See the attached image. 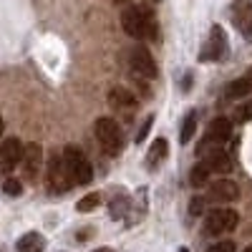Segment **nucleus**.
Returning a JSON list of instances; mask_svg holds the SVG:
<instances>
[{
    "label": "nucleus",
    "mask_w": 252,
    "mask_h": 252,
    "mask_svg": "<svg viewBox=\"0 0 252 252\" xmlns=\"http://www.w3.org/2000/svg\"><path fill=\"white\" fill-rule=\"evenodd\" d=\"M166 152H169V146H166V139H164V136L154 139V144H152L149 154H146V161H149V166H152V169H157V166H159V164L166 159Z\"/></svg>",
    "instance_id": "obj_16"
},
{
    "label": "nucleus",
    "mask_w": 252,
    "mask_h": 252,
    "mask_svg": "<svg viewBox=\"0 0 252 252\" xmlns=\"http://www.w3.org/2000/svg\"><path fill=\"white\" fill-rule=\"evenodd\" d=\"M245 252H252V247H247V250H245Z\"/></svg>",
    "instance_id": "obj_31"
},
{
    "label": "nucleus",
    "mask_w": 252,
    "mask_h": 252,
    "mask_svg": "<svg viewBox=\"0 0 252 252\" xmlns=\"http://www.w3.org/2000/svg\"><path fill=\"white\" fill-rule=\"evenodd\" d=\"M94 252H114V250H109V247H98V250H94Z\"/></svg>",
    "instance_id": "obj_26"
},
{
    "label": "nucleus",
    "mask_w": 252,
    "mask_h": 252,
    "mask_svg": "<svg viewBox=\"0 0 252 252\" xmlns=\"http://www.w3.org/2000/svg\"><path fill=\"white\" fill-rule=\"evenodd\" d=\"M129 66H131V71H134L139 78H154V76H157V66H154V61H152V53L146 51V48H141V46L131 51Z\"/></svg>",
    "instance_id": "obj_11"
},
{
    "label": "nucleus",
    "mask_w": 252,
    "mask_h": 252,
    "mask_svg": "<svg viewBox=\"0 0 252 252\" xmlns=\"http://www.w3.org/2000/svg\"><path fill=\"white\" fill-rule=\"evenodd\" d=\"M227 53V38H224V31L220 26H215L212 31H209V38H207V43L199 53V61L204 63H212V61H222Z\"/></svg>",
    "instance_id": "obj_6"
},
{
    "label": "nucleus",
    "mask_w": 252,
    "mask_h": 252,
    "mask_svg": "<svg viewBox=\"0 0 252 252\" xmlns=\"http://www.w3.org/2000/svg\"><path fill=\"white\" fill-rule=\"evenodd\" d=\"M250 91H252V83H250L247 78H237V81H232V83L224 89V98H227V101H232V98L237 101V98H245Z\"/></svg>",
    "instance_id": "obj_17"
},
{
    "label": "nucleus",
    "mask_w": 252,
    "mask_h": 252,
    "mask_svg": "<svg viewBox=\"0 0 252 252\" xmlns=\"http://www.w3.org/2000/svg\"><path fill=\"white\" fill-rule=\"evenodd\" d=\"M152 121H154L152 116H149V119H146V121H144V126H141V131L136 134V141H144V136H146V131H149V126H152Z\"/></svg>",
    "instance_id": "obj_25"
},
{
    "label": "nucleus",
    "mask_w": 252,
    "mask_h": 252,
    "mask_svg": "<svg viewBox=\"0 0 252 252\" xmlns=\"http://www.w3.org/2000/svg\"><path fill=\"white\" fill-rule=\"evenodd\" d=\"M240 224V215L237 209L229 207H215L212 212L204 215V232L207 235H227Z\"/></svg>",
    "instance_id": "obj_4"
},
{
    "label": "nucleus",
    "mask_w": 252,
    "mask_h": 252,
    "mask_svg": "<svg viewBox=\"0 0 252 252\" xmlns=\"http://www.w3.org/2000/svg\"><path fill=\"white\" fill-rule=\"evenodd\" d=\"M121 28L131 38H154L157 20L146 5H129L121 13Z\"/></svg>",
    "instance_id": "obj_1"
},
{
    "label": "nucleus",
    "mask_w": 252,
    "mask_h": 252,
    "mask_svg": "<svg viewBox=\"0 0 252 252\" xmlns=\"http://www.w3.org/2000/svg\"><path fill=\"white\" fill-rule=\"evenodd\" d=\"M232 121H235V124H247V121H252V101L240 103V106L235 109V114H232Z\"/></svg>",
    "instance_id": "obj_20"
},
{
    "label": "nucleus",
    "mask_w": 252,
    "mask_h": 252,
    "mask_svg": "<svg viewBox=\"0 0 252 252\" xmlns=\"http://www.w3.org/2000/svg\"><path fill=\"white\" fill-rule=\"evenodd\" d=\"M98 204H101V194L98 192H91V194H86L76 204V209H78V212H91V209H96Z\"/></svg>",
    "instance_id": "obj_21"
},
{
    "label": "nucleus",
    "mask_w": 252,
    "mask_h": 252,
    "mask_svg": "<svg viewBox=\"0 0 252 252\" xmlns=\"http://www.w3.org/2000/svg\"><path fill=\"white\" fill-rule=\"evenodd\" d=\"M179 252H189V250H184V247H182V250H179Z\"/></svg>",
    "instance_id": "obj_30"
},
{
    "label": "nucleus",
    "mask_w": 252,
    "mask_h": 252,
    "mask_svg": "<svg viewBox=\"0 0 252 252\" xmlns=\"http://www.w3.org/2000/svg\"><path fill=\"white\" fill-rule=\"evenodd\" d=\"M3 192H5V194H13V197H18L20 192H23V184H20L18 179H13V177H8V179L3 182Z\"/></svg>",
    "instance_id": "obj_22"
},
{
    "label": "nucleus",
    "mask_w": 252,
    "mask_h": 252,
    "mask_svg": "<svg viewBox=\"0 0 252 252\" xmlns=\"http://www.w3.org/2000/svg\"><path fill=\"white\" fill-rule=\"evenodd\" d=\"M43 247H46V240L38 232H26L18 240V252H43Z\"/></svg>",
    "instance_id": "obj_15"
},
{
    "label": "nucleus",
    "mask_w": 252,
    "mask_h": 252,
    "mask_svg": "<svg viewBox=\"0 0 252 252\" xmlns=\"http://www.w3.org/2000/svg\"><path fill=\"white\" fill-rule=\"evenodd\" d=\"M209 177H212V174H209V169H207L202 161L194 166L192 172H189V182H192V187H204L209 182Z\"/></svg>",
    "instance_id": "obj_19"
},
{
    "label": "nucleus",
    "mask_w": 252,
    "mask_h": 252,
    "mask_svg": "<svg viewBox=\"0 0 252 252\" xmlns=\"http://www.w3.org/2000/svg\"><path fill=\"white\" fill-rule=\"evenodd\" d=\"M204 202H207V197H194L192 204H189V212H192V215H202L204 212Z\"/></svg>",
    "instance_id": "obj_24"
},
{
    "label": "nucleus",
    "mask_w": 252,
    "mask_h": 252,
    "mask_svg": "<svg viewBox=\"0 0 252 252\" xmlns=\"http://www.w3.org/2000/svg\"><path fill=\"white\" fill-rule=\"evenodd\" d=\"M61 159H63V166H66V172H68L73 184H89L91 182L94 169H91L86 154H83L78 146H66L63 154H61Z\"/></svg>",
    "instance_id": "obj_2"
},
{
    "label": "nucleus",
    "mask_w": 252,
    "mask_h": 252,
    "mask_svg": "<svg viewBox=\"0 0 252 252\" xmlns=\"http://www.w3.org/2000/svg\"><path fill=\"white\" fill-rule=\"evenodd\" d=\"M20 157H23V144L20 139L10 136L0 144V174L13 172L15 166H20Z\"/></svg>",
    "instance_id": "obj_7"
},
{
    "label": "nucleus",
    "mask_w": 252,
    "mask_h": 252,
    "mask_svg": "<svg viewBox=\"0 0 252 252\" xmlns=\"http://www.w3.org/2000/svg\"><path fill=\"white\" fill-rule=\"evenodd\" d=\"M109 103L116 106V109H121V111H129V109H136V96L124 86H114L109 91Z\"/></svg>",
    "instance_id": "obj_14"
},
{
    "label": "nucleus",
    "mask_w": 252,
    "mask_h": 252,
    "mask_svg": "<svg viewBox=\"0 0 252 252\" xmlns=\"http://www.w3.org/2000/svg\"><path fill=\"white\" fill-rule=\"evenodd\" d=\"M3 129H5V124H3V119H0V136H3Z\"/></svg>",
    "instance_id": "obj_28"
},
{
    "label": "nucleus",
    "mask_w": 252,
    "mask_h": 252,
    "mask_svg": "<svg viewBox=\"0 0 252 252\" xmlns=\"http://www.w3.org/2000/svg\"><path fill=\"white\" fill-rule=\"evenodd\" d=\"M207 252H235V242L232 240H220V242H215L212 247H209Z\"/></svg>",
    "instance_id": "obj_23"
},
{
    "label": "nucleus",
    "mask_w": 252,
    "mask_h": 252,
    "mask_svg": "<svg viewBox=\"0 0 252 252\" xmlns=\"http://www.w3.org/2000/svg\"><path fill=\"white\" fill-rule=\"evenodd\" d=\"M194 131H197V114L192 111V114H187V119H184L179 141H182V144H189V141H192V136H194Z\"/></svg>",
    "instance_id": "obj_18"
},
{
    "label": "nucleus",
    "mask_w": 252,
    "mask_h": 252,
    "mask_svg": "<svg viewBox=\"0 0 252 252\" xmlns=\"http://www.w3.org/2000/svg\"><path fill=\"white\" fill-rule=\"evenodd\" d=\"M237 197H240V187L232 179H217L207 189V202L227 204V202H237Z\"/></svg>",
    "instance_id": "obj_8"
},
{
    "label": "nucleus",
    "mask_w": 252,
    "mask_h": 252,
    "mask_svg": "<svg viewBox=\"0 0 252 252\" xmlns=\"http://www.w3.org/2000/svg\"><path fill=\"white\" fill-rule=\"evenodd\" d=\"M245 78H247V81H250V83H252V68H250V71H247V76H245Z\"/></svg>",
    "instance_id": "obj_27"
},
{
    "label": "nucleus",
    "mask_w": 252,
    "mask_h": 252,
    "mask_svg": "<svg viewBox=\"0 0 252 252\" xmlns=\"http://www.w3.org/2000/svg\"><path fill=\"white\" fill-rule=\"evenodd\" d=\"M40 164H43V149L38 144H28L23 146V157H20V166H23V174L28 179L38 177L40 172Z\"/></svg>",
    "instance_id": "obj_13"
},
{
    "label": "nucleus",
    "mask_w": 252,
    "mask_h": 252,
    "mask_svg": "<svg viewBox=\"0 0 252 252\" xmlns=\"http://www.w3.org/2000/svg\"><path fill=\"white\" fill-rule=\"evenodd\" d=\"M114 3H126V0H114Z\"/></svg>",
    "instance_id": "obj_29"
},
{
    "label": "nucleus",
    "mask_w": 252,
    "mask_h": 252,
    "mask_svg": "<svg viewBox=\"0 0 252 252\" xmlns=\"http://www.w3.org/2000/svg\"><path fill=\"white\" fill-rule=\"evenodd\" d=\"M48 182H51V189H53V192H58V194L73 187V182H71V177L66 172V166H63V159L61 157H53L51 164H48Z\"/></svg>",
    "instance_id": "obj_12"
},
{
    "label": "nucleus",
    "mask_w": 252,
    "mask_h": 252,
    "mask_svg": "<svg viewBox=\"0 0 252 252\" xmlns=\"http://www.w3.org/2000/svg\"><path fill=\"white\" fill-rule=\"evenodd\" d=\"M229 134H232V124H229V119H215L212 124H209V129L202 139V146L199 152H209V149H220V146H224L229 141Z\"/></svg>",
    "instance_id": "obj_5"
},
{
    "label": "nucleus",
    "mask_w": 252,
    "mask_h": 252,
    "mask_svg": "<svg viewBox=\"0 0 252 252\" xmlns=\"http://www.w3.org/2000/svg\"><path fill=\"white\" fill-rule=\"evenodd\" d=\"M232 23L247 40H252V3L250 0H235L232 3Z\"/></svg>",
    "instance_id": "obj_9"
},
{
    "label": "nucleus",
    "mask_w": 252,
    "mask_h": 252,
    "mask_svg": "<svg viewBox=\"0 0 252 252\" xmlns=\"http://www.w3.org/2000/svg\"><path fill=\"white\" fill-rule=\"evenodd\" d=\"M202 164L209 169V174H229L232 172V157H229L222 146L220 149H209L202 154Z\"/></svg>",
    "instance_id": "obj_10"
},
{
    "label": "nucleus",
    "mask_w": 252,
    "mask_h": 252,
    "mask_svg": "<svg viewBox=\"0 0 252 252\" xmlns=\"http://www.w3.org/2000/svg\"><path fill=\"white\" fill-rule=\"evenodd\" d=\"M96 139L106 154H119L124 149V131L111 116H101L96 121Z\"/></svg>",
    "instance_id": "obj_3"
}]
</instances>
